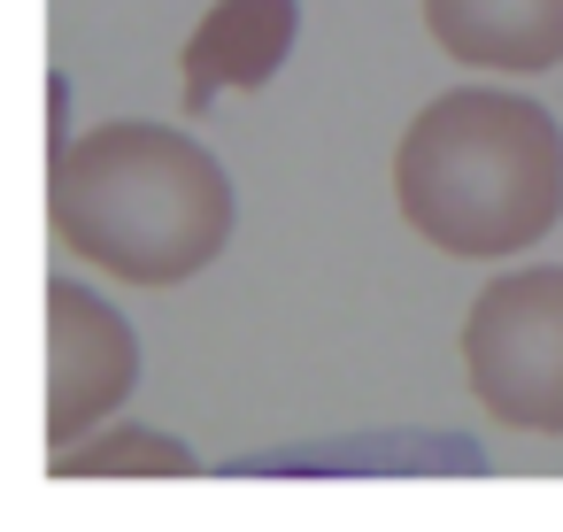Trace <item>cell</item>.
Returning a JSON list of instances; mask_svg holds the SVG:
<instances>
[{"instance_id":"cell-1","label":"cell","mask_w":563,"mask_h":532,"mask_svg":"<svg viewBox=\"0 0 563 532\" xmlns=\"http://www.w3.org/2000/svg\"><path fill=\"white\" fill-rule=\"evenodd\" d=\"M47 224L86 270L163 293L201 278L232 247L240 193H232V170L186 124L117 117L55 147Z\"/></svg>"},{"instance_id":"cell-2","label":"cell","mask_w":563,"mask_h":532,"mask_svg":"<svg viewBox=\"0 0 563 532\" xmlns=\"http://www.w3.org/2000/svg\"><path fill=\"white\" fill-rule=\"evenodd\" d=\"M401 224L455 263H509L563 224V124L509 86L432 93L394 140Z\"/></svg>"},{"instance_id":"cell-3","label":"cell","mask_w":563,"mask_h":532,"mask_svg":"<svg viewBox=\"0 0 563 532\" xmlns=\"http://www.w3.org/2000/svg\"><path fill=\"white\" fill-rule=\"evenodd\" d=\"M463 378L501 432L563 440V263H517L463 309Z\"/></svg>"},{"instance_id":"cell-4","label":"cell","mask_w":563,"mask_h":532,"mask_svg":"<svg viewBox=\"0 0 563 532\" xmlns=\"http://www.w3.org/2000/svg\"><path fill=\"white\" fill-rule=\"evenodd\" d=\"M140 394V332L78 278L47 286V447L101 432Z\"/></svg>"},{"instance_id":"cell-5","label":"cell","mask_w":563,"mask_h":532,"mask_svg":"<svg viewBox=\"0 0 563 532\" xmlns=\"http://www.w3.org/2000/svg\"><path fill=\"white\" fill-rule=\"evenodd\" d=\"M301 40V0H217V9L194 24L186 55H178V93L186 117L217 109L224 93H255L286 70Z\"/></svg>"},{"instance_id":"cell-6","label":"cell","mask_w":563,"mask_h":532,"mask_svg":"<svg viewBox=\"0 0 563 532\" xmlns=\"http://www.w3.org/2000/svg\"><path fill=\"white\" fill-rule=\"evenodd\" d=\"M448 63L494 78H540L563 63V0H417Z\"/></svg>"},{"instance_id":"cell-7","label":"cell","mask_w":563,"mask_h":532,"mask_svg":"<svg viewBox=\"0 0 563 532\" xmlns=\"http://www.w3.org/2000/svg\"><path fill=\"white\" fill-rule=\"evenodd\" d=\"M47 463H55V478H194L201 470V455L178 440V432H163V424H101V432H86V440H70V447H47Z\"/></svg>"}]
</instances>
